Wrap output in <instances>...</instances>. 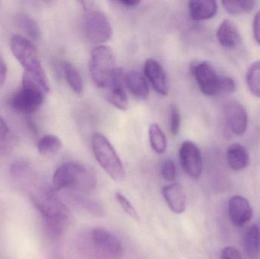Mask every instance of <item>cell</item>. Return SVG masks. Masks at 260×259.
<instances>
[{"instance_id": "5", "label": "cell", "mask_w": 260, "mask_h": 259, "mask_svg": "<svg viewBox=\"0 0 260 259\" xmlns=\"http://www.w3.org/2000/svg\"><path fill=\"white\" fill-rule=\"evenodd\" d=\"M91 142L94 157L108 176L117 182L123 180L126 176L124 167L108 138L102 134L94 133Z\"/></svg>"}, {"instance_id": "13", "label": "cell", "mask_w": 260, "mask_h": 259, "mask_svg": "<svg viewBox=\"0 0 260 259\" xmlns=\"http://www.w3.org/2000/svg\"><path fill=\"white\" fill-rule=\"evenodd\" d=\"M229 217L235 226L241 227L253 217V208L247 199L241 196H233L229 200Z\"/></svg>"}, {"instance_id": "9", "label": "cell", "mask_w": 260, "mask_h": 259, "mask_svg": "<svg viewBox=\"0 0 260 259\" xmlns=\"http://www.w3.org/2000/svg\"><path fill=\"white\" fill-rule=\"evenodd\" d=\"M90 240L94 252L101 259L123 258V243L110 231L103 228H94L90 233Z\"/></svg>"}, {"instance_id": "36", "label": "cell", "mask_w": 260, "mask_h": 259, "mask_svg": "<svg viewBox=\"0 0 260 259\" xmlns=\"http://www.w3.org/2000/svg\"><path fill=\"white\" fill-rule=\"evenodd\" d=\"M118 3H120V4H121L122 6H125V7L133 8L137 6L140 3V2L130 1V0H123V1H119Z\"/></svg>"}, {"instance_id": "30", "label": "cell", "mask_w": 260, "mask_h": 259, "mask_svg": "<svg viewBox=\"0 0 260 259\" xmlns=\"http://www.w3.org/2000/svg\"><path fill=\"white\" fill-rule=\"evenodd\" d=\"M160 171L164 179L168 182L175 180L177 177V169H176L175 164L171 160L168 159L164 161Z\"/></svg>"}, {"instance_id": "22", "label": "cell", "mask_w": 260, "mask_h": 259, "mask_svg": "<svg viewBox=\"0 0 260 259\" xmlns=\"http://www.w3.org/2000/svg\"><path fill=\"white\" fill-rule=\"evenodd\" d=\"M62 145V141L58 137L53 135H45L38 140L37 147L41 155L50 156L57 153Z\"/></svg>"}, {"instance_id": "20", "label": "cell", "mask_w": 260, "mask_h": 259, "mask_svg": "<svg viewBox=\"0 0 260 259\" xmlns=\"http://www.w3.org/2000/svg\"><path fill=\"white\" fill-rule=\"evenodd\" d=\"M244 247L246 255L250 259H259L260 236L257 225H253L245 234Z\"/></svg>"}, {"instance_id": "33", "label": "cell", "mask_w": 260, "mask_h": 259, "mask_svg": "<svg viewBox=\"0 0 260 259\" xmlns=\"http://www.w3.org/2000/svg\"><path fill=\"white\" fill-rule=\"evenodd\" d=\"M221 259H243L241 256V252L232 247V246H228L224 248L221 251Z\"/></svg>"}, {"instance_id": "24", "label": "cell", "mask_w": 260, "mask_h": 259, "mask_svg": "<svg viewBox=\"0 0 260 259\" xmlns=\"http://www.w3.org/2000/svg\"><path fill=\"white\" fill-rule=\"evenodd\" d=\"M247 83L252 94L260 98V60L253 62L247 72Z\"/></svg>"}, {"instance_id": "2", "label": "cell", "mask_w": 260, "mask_h": 259, "mask_svg": "<svg viewBox=\"0 0 260 259\" xmlns=\"http://www.w3.org/2000/svg\"><path fill=\"white\" fill-rule=\"evenodd\" d=\"M97 177L91 169L79 163H64L59 166L53 176L52 188L57 193L69 189L89 195L95 190Z\"/></svg>"}, {"instance_id": "1", "label": "cell", "mask_w": 260, "mask_h": 259, "mask_svg": "<svg viewBox=\"0 0 260 259\" xmlns=\"http://www.w3.org/2000/svg\"><path fill=\"white\" fill-rule=\"evenodd\" d=\"M32 204L42 216L46 234L52 240L63 234L70 221V210L51 187H39L30 193Z\"/></svg>"}, {"instance_id": "23", "label": "cell", "mask_w": 260, "mask_h": 259, "mask_svg": "<svg viewBox=\"0 0 260 259\" xmlns=\"http://www.w3.org/2000/svg\"><path fill=\"white\" fill-rule=\"evenodd\" d=\"M221 3L227 12L235 15L248 13L254 9L256 5V2L250 1V0H245V1L229 0V1H222Z\"/></svg>"}, {"instance_id": "27", "label": "cell", "mask_w": 260, "mask_h": 259, "mask_svg": "<svg viewBox=\"0 0 260 259\" xmlns=\"http://www.w3.org/2000/svg\"><path fill=\"white\" fill-rule=\"evenodd\" d=\"M74 198L75 200L79 203L82 208L89 211L91 214L97 216L103 214V208L99 202H95L92 199H88L83 196V195H76L74 196Z\"/></svg>"}, {"instance_id": "4", "label": "cell", "mask_w": 260, "mask_h": 259, "mask_svg": "<svg viewBox=\"0 0 260 259\" xmlns=\"http://www.w3.org/2000/svg\"><path fill=\"white\" fill-rule=\"evenodd\" d=\"M200 91L206 96L229 94L235 90V82L229 76H221L209 62H201L192 68Z\"/></svg>"}, {"instance_id": "16", "label": "cell", "mask_w": 260, "mask_h": 259, "mask_svg": "<svg viewBox=\"0 0 260 259\" xmlns=\"http://www.w3.org/2000/svg\"><path fill=\"white\" fill-rule=\"evenodd\" d=\"M216 36L220 44L227 49L237 48L242 41L238 27L230 20H225L220 24Z\"/></svg>"}, {"instance_id": "10", "label": "cell", "mask_w": 260, "mask_h": 259, "mask_svg": "<svg viewBox=\"0 0 260 259\" xmlns=\"http://www.w3.org/2000/svg\"><path fill=\"white\" fill-rule=\"evenodd\" d=\"M179 158L185 173L192 179H199L201 176L203 167L200 149L192 141H184L180 146Z\"/></svg>"}, {"instance_id": "14", "label": "cell", "mask_w": 260, "mask_h": 259, "mask_svg": "<svg viewBox=\"0 0 260 259\" xmlns=\"http://www.w3.org/2000/svg\"><path fill=\"white\" fill-rule=\"evenodd\" d=\"M144 72L156 92L166 96L168 93V79L163 67L152 59H147Z\"/></svg>"}, {"instance_id": "34", "label": "cell", "mask_w": 260, "mask_h": 259, "mask_svg": "<svg viewBox=\"0 0 260 259\" xmlns=\"http://www.w3.org/2000/svg\"><path fill=\"white\" fill-rule=\"evenodd\" d=\"M253 35L256 42L260 45V12L256 14L253 20Z\"/></svg>"}, {"instance_id": "7", "label": "cell", "mask_w": 260, "mask_h": 259, "mask_svg": "<svg viewBox=\"0 0 260 259\" xmlns=\"http://www.w3.org/2000/svg\"><path fill=\"white\" fill-rule=\"evenodd\" d=\"M45 94L47 93L39 85L24 73L21 87L12 96L11 106L18 112L26 114H33L41 107Z\"/></svg>"}, {"instance_id": "21", "label": "cell", "mask_w": 260, "mask_h": 259, "mask_svg": "<svg viewBox=\"0 0 260 259\" xmlns=\"http://www.w3.org/2000/svg\"><path fill=\"white\" fill-rule=\"evenodd\" d=\"M150 144L151 149L157 154H163L166 151L168 141L160 126L157 123H153L150 126L149 131Z\"/></svg>"}, {"instance_id": "3", "label": "cell", "mask_w": 260, "mask_h": 259, "mask_svg": "<svg viewBox=\"0 0 260 259\" xmlns=\"http://www.w3.org/2000/svg\"><path fill=\"white\" fill-rule=\"evenodd\" d=\"M10 47L12 54L24 68V73L39 85L46 93H48L50 83L33 43L21 35L16 34L11 38Z\"/></svg>"}, {"instance_id": "12", "label": "cell", "mask_w": 260, "mask_h": 259, "mask_svg": "<svg viewBox=\"0 0 260 259\" xmlns=\"http://www.w3.org/2000/svg\"><path fill=\"white\" fill-rule=\"evenodd\" d=\"M224 114L229 129L235 135L244 134L248 123V117L244 106L236 100H230L224 105Z\"/></svg>"}, {"instance_id": "19", "label": "cell", "mask_w": 260, "mask_h": 259, "mask_svg": "<svg viewBox=\"0 0 260 259\" xmlns=\"http://www.w3.org/2000/svg\"><path fill=\"white\" fill-rule=\"evenodd\" d=\"M126 87L130 92L140 99H146L149 94L148 82L141 73L131 71L126 74Z\"/></svg>"}, {"instance_id": "29", "label": "cell", "mask_w": 260, "mask_h": 259, "mask_svg": "<svg viewBox=\"0 0 260 259\" xmlns=\"http://www.w3.org/2000/svg\"><path fill=\"white\" fill-rule=\"evenodd\" d=\"M116 199H117L119 205H120L122 209L125 211L126 214H128L130 217L134 219V220H136L139 219V214H138L136 208L133 207V205H132L131 202L128 200L126 196H123L121 193H116Z\"/></svg>"}, {"instance_id": "11", "label": "cell", "mask_w": 260, "mask_h": 259, "mask_svg": "<svg viewBox=\"0 0 260 259\" xmlns=\"http://www.w3.org/2000/svg\"><path fill=\"white\" fill-rule=\"evenodd\" d=\"M126 74L122 68H116L110 82L108 100L117 109L126 110L129 106L126 91Z\"/></svg>"}, {"instance_id": "6", "label": "cell", "mask_w": 260, "mask_h": 259, "mask_svg": "<svg viewBox=\"0 0 260 259\" xmlns=\"http://www.w3.org/2000/svg\"><path fill=\"white\" fill-rule=\"evenodd\" d=\"M90 74L99 88H108L113 73L116 69V59L112 50L101 45L93 49L90 59Z\"/></svg>"}, {"instance_id": "17", "label": "cell", "mask_w": 260, "mask_h": 259, "mask_svg": "<svg viewBox=\"0 0 260 259\" xmlns=\"http://www.w3.org/2000/svg\"><path fill=\"white\" fill-rule=\"evenodd\" d=\"M190 17L195 21L210 19L216 15L218 4L211 0H197L189 2Z\"/></svg>"}, {"instance_id": "18", "label": "cell", "mask_w": 260, "mask_h": 259, "mask_svg": "<svg viewBox=\"0 0 260 259\" xmlns=\"http://www.w3.org/2000/svg\"><path fill=\"white\" fill-rule=\"evenodd\" d=\"M228 163L232 170L240 171L247 167L250 161L248 152L242 144H231L227 151Z\"/></svg>"}, {"instance_id": "31", "label": "cell", "mask_w": 260, "mask_h": 259, "mask_svg": "<svg viewBox=\"0 0 260 259\" xmlns=\"http://www.w3.org/2000/svg\"><path fill=\"white\" fill-rule=\"evenodd\" d=\"M180 115L178 108L175 105H172L171 108V117H170V129L173 135H177L180 131Z\"/></svg>"}, {"instance_id": "35", "label": "cell", "mask_w": 260, "mask_h": 259, "mask_svg": "<svg viewBox=\"0 0 260 259\" xmlns=\"http://www.w3.org/2000/svg\"><path fill=\"white\" fill-rule=\"evenodd\" d=\"M7 76V66L4 59L0 56V88L4 85Z\"/></svg>"}, {"instance_id": "25", "label": "cell", "mask_w": 260, "mask_h": 259, "mask_svg": "<svg viewBox=\"0 0 260 259\" xmlns=\"http://www.w3.org/2000/svg\"><path fill=\"white\" fill-rule=\"evenodd\" d=\"M18 25L30 36L31 39L37 41L41 38V30L36 21L25 14H20L18 15Z\"/></svg>"}, {"instance_id": "26", "label": "cell", "mask_w": 260, "mask_h": 259, "mask_svg": "<svg viewBox=\"0 0 260 259\" xmlns=\"http://www.w3.org/2000/svg\"><path fill=\"white\" fill-rule=\"evenodd\" d=\"M64 71L66 79L72 89L77 94L82 93L83 91V82L77 68L73 64L67 62L64 66Z\"/></svg>"}, {"instance_id": "28", "label": "cell", "mask_w": 260, "mask_h": 259, "mask_svg": "<svg viewBox=\"0 0 260 259\" xmlns=\"http://www.w3.org/2000/svg\"><path fill=\"white\" fill-rule=\"evenodd\" d=\"M10 129L7 123L0 117V157L7 153L11 144Z\"/></svg>"}, {"instance_id": "32", "label": "cell", "mask_w": 260, "mask_h": 259, "mask_svg": "<svg viewBox=\"0 0 260 259\" xmlns=\"http://www.w3.org/2000/svg\"><path fill=\"white\" fill-rule=\"evenodd\" d=\"M28 170V164L24 161H16L11 165V173L12 175L20 177L25 174Z\"/></svg>"}, {"instance_id": "8", "label": "cell", "mask_w": 260, "mask_h": 259, "mask_svg": "<svg viewBox=\"0 0 260 259\" xmlns=\"http://www.w3.org/2000/svg\"><path fill=\"white\" fill-rule=\"evenodd\" d=\"M85 10L84 30L87 38L94 44H103L109 41L112 27L106 15L93 6L92 3L82 2Z\"/></svg>"}, {"instance_id": "15", "label": "cell", "mask_w": 260, "mask_h": 259, "mask_svg": "<svg viewBox=\"0 0 260 259\" xmlns=\"http://www.w3.org/2000/svg\"><path fill=\"white\" fill-rule=\"evenodd\" d=\"M162 195L173 212L177 214L184 212L186 207V197L180 184L175 182L163 187Z\"/></svg>"}]
</instances>
